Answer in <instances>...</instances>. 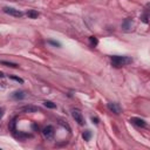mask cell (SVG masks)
Instances as JSON below:
<instances>
[{"mask_svg": "<svg viewBox=\"0 0 150 150\" xmlns=\"http://www.w3.org/2000/svg\"><path fill=\"white\" fill-rule=\"evenodd\" d=\"M130 122H131L133 124H135V126L141 127V128H144V127L147 126V123H145L144 120L140 118V117H131V118H130Z\"/></svg>", "mask_w": 150, "mask_h": 150, "instance_id": "cell-6", "label": "cell"}, {"mask_svg": "<svg viewBox=\"0 0 150 150\" xmlns=\"http://www.w3.org/2000/svg\"><path fill=\"white\" fill-rule=\"evenodd\" d=\"M42 135L46 138L47 141H52L54 138V135H55V131H54V128L52 126H47L42 129Z\"/></svg>", "mask_w": 150, "mask_h": 150, "instance_id": "cell-2", "label": "cell"}, {"mask_svg": "<svg viewBox=\"0 0 150 150\" xmlns=\"http://www.w3.org/2000/svg\"><path fill=\"white\" fill-rule=\"evenodd\" d=\"M107 107H108V109H109L110 111H113L114 114H116V115L121 114V108H120V105L117 104V103L110 102V103H108V104H107Z\"/></svg>", "mask_w": 150, "mask_h": 150, "instance_id": "cell-5", "label": "cell"}, {"mask_svg": "<svg viewBox=\"0 0 150 150\" xmlns=\"http://www.w3.org/2000/svg\"><path fill=\"white\" fill-rule=\"evenodd\" d=\"M2 11H4V13L9 14V15H12V16H15V18H20V16L23 15V13L21 11L15 9V8H12V7H4Z\"/></svg>", "mask_w": 150, "mask_h": 150, "instance_id": "cell-4", "label": "cell"}, {"mask_svg": "<svg viewBox=\"0 0 150 150\" xmlns=\"http://www.w3.org/2000/svg\"><path fill=\"white\" fill-rule=\"evenodd\" d=\"M11 77L12 80H14V81H16V82H19V83H23V80L21 79V77H18V76H14V75H11Z\"/></svg>", "mask_w": 150, "mask_h": 150, "instance_id": "cell-16", "label": "cell"}, {"mask_svg": "<svg viewBox=\"0 0 150 150\" xmlns=\"http://www.w3.org/2000/svg\"><path fill=\"white\" fill-rule=\"evenodd\" d=\"M43 104H45V107L51 108V109H55V108H56V104H55V103H53L52 101H45Z\"/></svg>", "mask_w": 150, "mask_h": 150, "instance_id": "cell-11", "label": "cell"}, {"mask_svg": "<svg viewBox=\"0 0 150 150\" xmlns=\"http://www.w3.org/2000/svg\"><path fill=\"white\" fill-rule=\"evenodd\" d=\"M49 43L51 45H53V46H56V47H60L61 45H60V42H58V41H54V40H49Z\"/></svg>", "mask_w": 150, "mask_h": 150, "instance_id": "cell-17", "label": "cell"}, {"mask_svg": "<svg viewBox=\"0 0 150 150\" xmlns=\"http://www.w3.org/2000/svg\"><path fill=\"white\" fill-rule=\"evenodd\" d=\"M72 116H73V118L75 120V122H77L80 126H83L84 124L83 115H82V113L80 111L79 109H73L72 110Z\"/></svg>", "mask_w": 150, "mask_h": 150, "instance_id": "cell-3", "label": "cell"}, {"mask_svg": "<svg viewBox=\"0 0 150 150\" xmlns=\"http://www.w3.org/2000/svg\"><path fill=\"white\" fill-rule=\"evenodd\" d=\"M2 65L7 66V67H12V68H18L19 66L16 65V63H13V62H8V61H1Z\"/></svg>", "mask_w": 150, "mask_h": 150, "instance_id": "cell-13", "label": "cell"}, {"mask_svg": "<svg viewBox=\"0 0 150 150\" xmlns=\"http://www.w3.org/2000/svg\"><path fill=\"white\" fill-rule=\"evenodd\" d=\"M147 8L150 9V2H148V4H147Z\"/></svg>", "mask_w": 150, "mask_h": 150, "instance_id": "cell-20", "label": "cell"}, {"mask_svg": "<svg viewBox=\"0 0 150 150\" xmlns=\"http://www.w3.org/2000/svg\"><path fill=\"white\" fill-rule=\"evenodd\" d=\"M15 120L16 118H13V120H12V122H9V129H11L13 133L15 131Z\"/></svg>", "mask_w": 150, "mask_h": 150, "instance_id": "cell-15", "label": "cell"}, {"mask_svg": "<svg viewBox=\"0 0 150 150\" xmlns=\"http://www.w3.org/2000/svg\"><path fill=\"white\" fill-rule=\"evenodd\" d=\"M25 96H26V94H25V91H22V90H16L12 94V97H13L14 100H22V98H25Z\"/></svg>", "mask_w": 150, "mask_h": 150, "instance_id": "cell-8", "label": "cell"}, {"mask_svg": "<svg viewBox=\"0 0 150 150\" xmlns=\"http://www.w3.org/2000/svg\"><path fill=\"white\" fill-rule=\"evenodd\" d=\"M89 42H90V45L93 47H95V46H97L98 40H97V38H95V36H90L89 38Z\"/></svg>", "mask_w": 150, "mask_h": 150, "instance_id": "cell-14", "label": "cell"}, {"mask_svg": "<svg viewBox=\"0 0 150 150\" xmlns=\"http://www.w3.org/2000/svg\"><path fill=\"white\" fill-rule=\"evenodd\" d=\"M131 25H133V21H131V19H126V20L123 21V23H122V28H123L124 30H129L131 28Z\"/></svg>", "mask_w": 150, "mask_h": 150, "instance_id": "cell-10", "label": "cell"}, {"mask_svg": "<svg viewBox=\"0 0 150 150\" xmlns=\"http://www.w3.org/2000/svg\"><path fill=\"white\" fill-rule=\"evenodd\" d=\"M91 121H93V123H95V124H98V118L97 117H91Z\"/></svg>", "mask_w": 150, "mask_h": 150, "instance_id": "cell-18", "label": "cell"}, {"mask_svg": "<svg viewBox=\"0 0 150 150\" xmlns=\"http://www.w3.org/2000/svg\"><path fill=\"white\" fill-rule=\"evenodd\" d=\"M133 62V59L129 56H120V55H113L111 56V65L115 67H122L127 66Z\"/></svg>", "mask_w": 150, "mask_h": 150, "instance_id": "cell-1", "label": "cell"}, {"mask_svg": "<svg viewBox=\"0 0 150 150\" xmlns=\"http://www.w3.org/2000/svg\"><path fill=\"white\" fill-rule=\"evenodd\" d=\"M82 137L84 138V141H89L91 137V131L90 130H86L83 134H82Z\"/></svg>", "mask_w": 150, "mask_h": 150, "instance_id": "cell-12", "label": "cell"}, {"mask_svg": "<svg viewBox=\"0 0 150 150\" xmlns=\"http://www.w3.org/2000/svg\"><path fill=\"white\" fill-rule=\"evenodd\" d=\"M19 110L22 113H35V111H38V107H34V105H25V107H21Z\"/></svg>", "mask_w": 150, "mask_h": 150, "instance_id": "cell-7", "label": "cell"}, {"mask_svg": "<svg viewBox=\"0 0 150 150\" xmlns=\"http://www.w3.org/2000/svg\"><path fill=\"white\" fill-rule=\"evenodd\" d=\"M26 15L29 19H36L38 16L40 15V13L38 11H35V9H28V11L26 12Z\"/></svg>", "mask_w": 150, "mask_h": 150, "instance_id": "cell-9", "label": "cell"}, {"mask_svg": "<svg viewBox=\"0 0 150 150\" xmlns=\"http://www.w3.org/2000/svg\"><path fill=\"white\" fill-rule=\"evenodd\" d=\"M33 128H34V129H39V127H38L36 124H33Z\"/></svg>", "mask_w": 150, "mask_h": 150, "instance_id": "cell-19", "label": "cell"}]
</instances>
